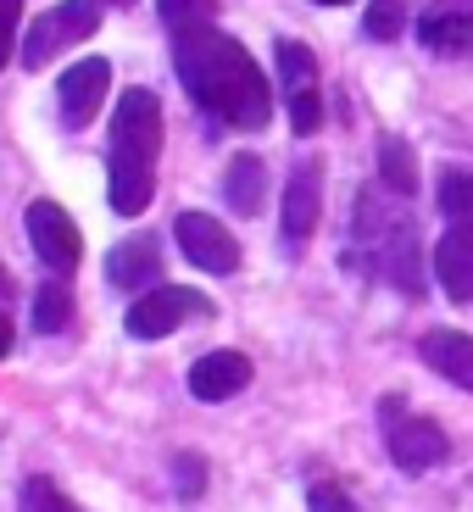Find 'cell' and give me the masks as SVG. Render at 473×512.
<instances>
[{
	"mask_svg": "<svg viewBox=\"0 0 473 512\" xmlns=\"http://www.w3.org/2000/svg\"><path fill=\"white\" fill-rule=\"evenodd\" d=\"M173 62H179L184 90L195 95V106L218 117L229 128H268L273 117V84L268 73L251 62L240 39L218 34V28H201V34H179L173 39Z\"/></svg>",
	"mask_w": 473,
	"mask_h": 512,
	"instance_id": "6da1fadb",
	"label": "cell"
},
{
	"mask_svg": "<svg viewBox=\"0 0 473 512\" xmlns=\"http://www.w3.org/2000/svg\"><path fill=\"white\" fill-rule=\"evenodd\" d=\"M156 156H162V101L151 90H123L112 117V212L140 218L156 195Z\"/></svg>",
	"mask_w": 473,
	"mask_h": 512,
	"instance_id": "7a4b0ae2",
	"label": "cell"
},
{
	"mask_svg": "<svg viewBox=\"0 0 473 512\" xmlns=\"http://www.w3.org/2000/svg\"><path fill=\"white\" fill-rule=\"evenodd\" d=\"M390 195V190H384ZM384 195H357V240L373 245V262L384 268V279L401 295H423L418 273V229H412L407 206H384Z\"/></svg>",
	"mask_w": 473,
	"mask_h": 512,
	"instance_id": "3957f363",
	"label": "cell"
},
{
	"mask_svg": "<svg viewBox=\"0 0 473 512\" xmlns=\"http://www.w3.org/2000/svg\"><path fill=\"white\" fill-rule=\"evenodd\" d=\"M101 6L106 0H62V6H51L45 17H34V23H28V39H23L28 73H34V67H51L62 51H73L78 39H90L95 28H101Z\"/></svg>",
	"mask_w": 473,
	"mask_h": 512,
	"instance_id": "277c9868",
	"label": "cell"
},
{
	"mask_svg": "<svg viewBox=\"0 0 473 512\" xmlns=\"http://www.w3.org/2000/svg\"><path fill=\"white\" fill-rule=\"evenodd\" d=\"M379 418H384V440H390V462L401 474H429L451 457V440L435 418H401V396H384Z\"/></svg>",
	"mask_w": 473,
	"mask_h": 512,
	"instance_id": "5b68a950",
	"label": "cell"
},
{
	"mask_svg": "<svg viewBox=\"0 0 473 512\" xmlns=\"http://www.w3.org/2000/svg\"><path fill=\"white\" fill-rule=\"evenodd\" d=\"M190 318H212V301H206L201 290H184V284H156V290H145L134 307H128L123 329L134 334V340H162V334L184 329Z\"/></svg>",
	"mask_w": 473,
	"mask_h": 512,
	"instance_id": "8992f818",
	"label": "cell"
},
{
	"mask_svg": "<svg viewBox=\"0 0 473 512\" xmlns=\"http://www.w3.org/2000/svg\"><path fill=\"white\" fill-rule=\"evenodd\" d=\"M173 240H179V251L206 273H234L240 268V240H234L218 218H206V212H179Z\"/></svg>",
	"mask_w": 473,
	"mask_h": 512,
	"instance_id": "52a82bcc",
	"label": "cell"
},
{
	"mask_svg": "<svg viewBox=\"0 0 473 512\" xmlns=\"http://www.w3.org/2000/svg\"><path fill=\"white\" fill-rule=\"evenodd\" d=\"M28 240H34L39 262L56 273L78 268V256H84V240H78V223L67 218L56 201H34L28 206Z\"/></svg>",
	"mask_w": 473,
	"mask_h": 512,
	"instance_id": "ba28073f",
	"label": "cell"
},
{
	"mask_svg": "<svg viewBox=\"0 0 473 512\" xmlns=\"http://www.w3.org/2000/svg\"><path fill=\"white\" fill-rule=\"evenodd\" d=\"M62 117L73 128H90L95 123V112L106 106V90H112V62L106 56H84V62H73L62 73Z\"/></svg>",
	"mask_w": 473,
	"mask_h": 512,
	"instance_id": "9c48e42d",
	"label": "cell"
},
{
	"mask_svg": "<svg viewBox=\"0 0 473 512\" xmlns=\"http://www.w3.org/2000/svg\"><path fill=\"white\" fill-rule=\"evenodd\" d=\"M106 279L128 295L156 290L162 284V240L156 234H128V240H117L112 256H106Z\"/></svg>",
	"mask_w": 473,
	"mask_h": 512,
	"instance_id": "30bf717a",
	"label": "cell"
},
{
	"mask_svg": "<svg viewBox=\"0 0 473 512\" xmlns=\"http://www.w3.org/2000/svg\"><path fill=\"white\" fill-rule=\"evenodd\" d=\"M318 212H323V167L301 162L290 173V184H284V240L301 245L318 229Z\"/></svg>",
	"mask_w": 473,
	"mask_h": 512,
	"instance_id": "8fae6325",
	"label": "cell"
},
{
	"mask_svg": "<svg viewBox=\"0 0 473 512\" xmlns=\"http://www.w3.org/2000/svg\"><path fill=\"white\" fill-rule=\"evenodd\" d=\"M251 384V357L245 351H206L190 368V396L195 401H229Z\"/></svg>",
	"mask_w": 473,
	"mask_h": 512,
	"instance_id": "7c38bea8",
	"label": "cell"
},
{
	"mask_svg": "<svg viewBox=\"0 0 473 512\" xmlns=\"http://www.w3.org/2000/svg\"><path fill=\"white\" fill-rule=\"evenodd\" d=\"M418 357L429 362L440 379L473 390V334H462V329H429L418 340Z\"/></svg>",
	"mask_w": 473,
	"mask_h": 512,
	"instance_id": "4fadbf2b",
	"label": "cell"
},
{
	"mask_svg": "<svg viewBox=\"0 0 473 512\" xmlns=\"http://www.w3.org/2000/svg\"><path fill=\"white\" fill-rule=\"evenodd\" d=\"M435 279L451 301H473V229H446L435 245Z\"/></svg>",
	"mask_w": 473,
	"mask_h": 512,
	"instance_id": "5bb4252c",
	"label": "cell"
},
{
	"mask_svg": "<svg viewBox=\"0 0 473 512\" xmlns=\"http://www.w3.org/2000/svg\"><path fill=\"white\" fill-rule=\"evenodd\" d=\"M223 195H229V206L240 218H256V212L268 206V167H262V156L256 151L234 156L229 173H223Z\"/></svg>",
	"mask_w": 473,
	"mask_h": 512,
	"instance_id": "9a60e30c",
	"label": "cell"
},
{
	"mask_svg": "<svg viewBox=\"0 0 473 512\" xmlns=\"http://www.w3.org/2000/svg\"><path fill=\"white\" fill-rule=\"evenodd\" d=\"M418 39L429 51H468L473 45V6H429L418 17Z\"/></svg>",
	"mask_w": 473,
	"mask_h": 512,
	"instance_id": "2e32d148",
	"label": "cell"
},
{
	"mask_svg": "<svg viewBox=\"0 0 473 512\" xmlns=\"http://www.w3.org/2000/svg\"><path fill=\"white\" fill-rule=\"evenodd\" d=\"M379 184L390 195H401V201L418 195V151L407 140H396V134H379Z\"/></svg>",
	"mask_w": 473,
	"mask_h": 512,
	"instance_id": "e0dca14e",
	"label": "cell"
},
{
	"mask_svg": "<svg viewBox=\"0 0 473 512\" xmlns=\"http://www.w3.org/2000/svg\"><path fill=\"white\" fill-rule=\"evenodd\" d=\"M279 78H284V95H301V90H318V56L301 45V39H279Z\"/></svg>",
	"mask_w": 473,
	"mask_h": 512,
	"instance_id": "ac0fdd59",
	"label": "cell"
},
{
	"mask_svg": "<svg viewBox=\"0 0 473 512\" xmlns=\"http://www.w3.org/2000/svg\"><path fill=\"white\" fill-rule=\"evenodd\" d=\"M67 323H73V290H67L62 279L39 284L34 290V329L39 334H62Z\"/></svg>",
	"mask_w": 473,
	"mask_h": 512,
	"instance_id": "d6986e66",
	"label": "cell"
},
{
	"mask_svg": "<svg viewBox=\"0 0 473 512\" xmlns=\"http://www.w3.org/2000/svg\"><path fill=\"white\" fill-rule=\"evenodd\" d=\"M440 212L451 229H473V173H462V167L440 173Z\"/></svg>",
	"mask_w": 473,
	"mask_h": 512,
	"instance_id": "ffe728a7",
	"label": "cell"
},
{
	"mask_svg": "<svg viewBox=\"0 0 473 512\" xmlns=\"http://www.w3.org/2000/svg\"><path fill=\"white\" fill-rule=\"evenodd\" d=\"M156 12H162L167 28H173V39H179V34H201V28H212L218 0H156Z\"/></svg>",
	"mask_w": 473,
	"mask_h": 512,
	"instance_id": "44dd1931",
	"label": "cell"
},
{
	"mask_svg": "<svg viewBox=\"0 0 473 512\" xmlns=\"http://www.w3.org/2000/svg\"><path fill=\"white\" fill-rule=\"evenodd\" d=\"M362 34L390 45V39L407 34V0H368V12H362Z\"/></svg>",
	"mask_w": 473,
	"mask_h": 512,
	"instance_id": "7402d4cb",
	"label": "cell"
},
{
	"mask_svg": "<svg viewBox=\"0 0 473 512\" xmlns=\"http://www.w3.org/2000/svg\"><path fill=\"white\" fill-rule=\"evenodd\" d=\"M23 512H78V507L67 501V490H56V479L34 474L23 485Z\"/></svg>",
	"mask_w": 473,
	"mask_h": 512,
	"instance_id": "603a6c76",
	"label": "cell"
},
{
	"mask_svg": "<svg viewBox=\"0 0 473 512\" xmlns=\"http://www.w3.org/2000/svg\"><path fill=\"white\" fill-rule=\"evenodd\" d=\"M284 106H290V128H295V134H318V123H323V95L318 90L284 95Z\"/></svg>",
	"mask_w": 473,
	"mask_h": 512,
	"instance_id": "cb8c5ba5",
	"label": "cell"
},
{
	"mask_svg": "<svg viewBox=\"0 0 473 512\" xmlns=\"http://www.w3.org/2000/svg\"><path fill=\"white\" fill-rule=\"evenodd\" d=\"M173 479H179V496H184V501H195V496L206 490V462L184 451V457H173Z\"/></svg>",
	"mask_w": 473,
	"mask_h": 512,
	"instance_id": "d4e9b609",
	"label": "cell"
},
{
	"mask_svg": "<svg viewBox=\"0 0 473 512\" xmlns=\"http://www.w3.org/2000/svg\"><path fill=\"white\" fill-rule=\"evenodd\" d=\"M307 507H312V512H362L357 501H351V496H346V490H340V485H329V479L307 490Z\"/></svg>",
	"mask_w": 473,
	"mask_h": 512,
	"instance_id": "484cf974",
	"label": "cell"
},
{
	"mask_svg": "<svg viewBox=\"0 0 473 512\" xmlns=\"http://www.w3.org/2000/svg\"><path fill=\"white\" fill-rule=\"evenodd\" d=\"M17 17H23V0H0V67L12 62V39H17Z\"/></svg>",
	"mask_w": 473,
	"mask_h": 512,
	"instance_id": "4316f807",
	"label": "cell"
},
{
	"mask_svg": "<svg viewBox=\"0 0 473 512\" xmlns=\"http://www.w3.org/2000/svg\"><path fill=\"white\" fill-rule=\"evenodd\" d=\"M6 351H12V318L0 312V357H6Z\"/></svg>",
	"mask_w": 473,
	"mask_h": 512,
	"instance_id": "83f0119b",
	"label": "cell"
},
{
	"mask_svg": "<svg viewBox=\"0 0 473 512\" xmlns=\"http://www.w3.org/2000/svg\"><path fill=\"white\" fill-rule=\"evenodd\" d=\"M318 6H351V0H318Z\"/></svg>",
	"mask_w": 473,
	"mask_h": 512,
	"instance_id": "f1b7e54d",
	"label": "cell"
},
{
	"mask_svg": "<svg viewBox=\"0 0 473 512\" xmlns=\"http://www.w3.org/2000/svg\"><path fill=\"white\" fill-rule=\"evenodd\" d=\"M117 6H134V0H117Z\"/></svg>",
	"mask_w": 473,
	"mask_h": 512,
	"instance_id": "f546056e",
	"label": "cell"
}]
</instances>
